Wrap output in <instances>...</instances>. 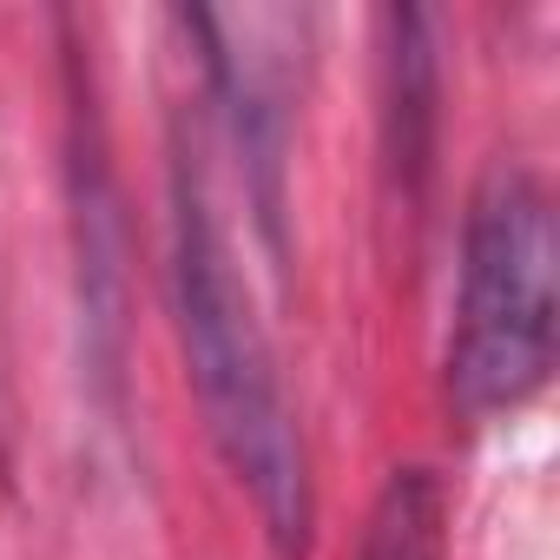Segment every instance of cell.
Here are the masks:
<instances>
[{
	"label": "cell",
	"mask_w": 560,
	"mask_h": 560,
	"mask_svg": "<svg viewBox=\"0 0 560 560\" xmlns=\"http://www.w3.org/2000/svg\"><path fill=\"white\" fill-rule=\"evenodd\" d=\"M357 560H442V488L429 468H396L383 481Z\"/></svg>",
	"instance_id": "4"
},
{
	"label": "cell",
	"mask_w": 560,
	"mask_h": 560,
	"mask_svg": "<svg viewBox=\"0 0 560 560\" xmlns=\"http://www.w3.org/2000/svg\"><path fill=\"white\" fill-rule=\"evenodd\" d=\"M553 205L547 185L501 159L475 185L462 284L448 324V396L468 422L514 416L553 370Z\"/></svg>",
	"instance_id": "2"
},
{
	"label": "cell",
	"mask_w": 560,
	"mask_h": 560,
	"mask_svg": "<svg viewBox=\"0 0 560 560\" xmlns=\"http://www.w3.org/2000/svg\"><path fill=\"white\" fill-rule=\"evenodd\" d=\"M383 34H389V172L409 185L416 198V178L429 165V40H422V14H383Z\"/></svg>",
	"instance_id": "3"
},
{
	"label": "cell",
	"mask_w": 560,
	"mask_h": 560,
	"mask_svg": "<svg viewBox=\"0 0 560 560\" xmlns=\"http://www.w3.org/2000/svg\"><path fill=\"white\" fill-rule=\"evenodd\" d=\"M172 311H178L185 376L198 389V409L224 468L250 494L277 553H304L317 521L304 429L291 416L270 337L250 311V291L218 231V211L191 152H178L172 165Z\"/></svg>",
	"instance_id": "1"
}]
</instances>
